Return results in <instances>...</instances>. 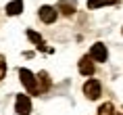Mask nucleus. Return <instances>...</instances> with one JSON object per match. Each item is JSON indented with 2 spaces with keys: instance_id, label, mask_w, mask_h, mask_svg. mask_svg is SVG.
<instances>
[{
  "instance_id": "obj_1",
  "label": "nucleus",
  "mask_w": 123,
  "mask_h": 115,
  "mask_svg": "<svg viewBox=\"0 0 123 115\" xmlns=\"http://www.w3.org/2000/svg\"><path fill=\"white\" fill-rule=\"evenodd\" d=\"M19 75H21V84L27 88V92H31V94H40L38 90V77L33 75L29 69H19Z\"/></svg>"
},
{
  "instance_id": "obj_2",
  "label": "nucleus",
  "mask_w": 123,
  "mask_h": 115,
  "mask_svg": "<svg viewBox=\"0 0 123 115\" xmlns=\"http://www.w3.org/2000/svg\"><path fill=\"white\" fill-rule=\"evenodd\" d=\"M100 92H102V86H100V82H98V80H88V82L84 84V94L88 96L90 101L98 98V96H100Z\"/></svg>"
},
{
  "instance_id": "obj_3",
  "label": "nucleus",
  "mask_w": 123,
  "mask_h": 115,
  "mask_svg": "<svg viewBox=\"0 0 123 115\" xmlns=\"http://www.w3.org/2000/svg\"><path fill=\"white\" fill-rule=\"evenodd\" d=\"M15 111L19 115H27L31 113V101L27 94H17V101H15Z\"/></svg>"
},
{
  "instance_id": "obj_4",
  "label": "nucleus",
  "mask_w": 123,
  "mask_h": 115,
  "mask_svg": "<svg viewBox=\"0 0 123 115\" xmlns=\"http://www.w3.org/2000/svg\"><path fill=\"white\" fill-rule=\"evenodd\" d=\"M90 57L94 59V61H98V63H104L106 59H109V52H106V46L104 44H94L92 46V50H90Z\"/></svg>"
},
{
  "instance_id": "obj_5",
  "label": "nucleus",
  "mask_w": 123,
  "mask_h": 115,
  "mask_svg": "<svg viewBox=\"0 0 123 115\" xmlns=\"http://www.w3.org/2000/svg\"><path fill=\"white\" fill-rule=\"evenodd\" d=\"M40 19L44 21V23H54L56 21V11H54V7H42L40 8Z\"/></svg>"
},
{
  "instance_id": "obj_6",
  "label": "nucleus",
  "mask_w": 123,
  "mask_h": 115,
  "mask_svg": "<svg viewBox=\"0 0 123 115\" xmlns=\"http://www.w3.org/2000/svg\"><path fill=\"white\" fill-rule=\"evenodd\" d=\"M79 71L84 75H94V61H92V57H81V61H79Z\"/></svg>"
},
{
  "instance_id": "obj_7",
  "label": "nucleus",
  "mask_w": 123,
  "mask_h": 115,
  "mask_svg": "<svg viewBox=\"0 0 123 115\" xmlns=\"http://www.w3.org/2000/svg\"><path fill=\"white\" fill-rule=\"evenodd\" d=\"M58 8H61V13H67V15H73L77 11L75 0H61V2H58Z\"/></svg>"
},
{
  "instance_id": "obj_8",
  "label": "nucleus",
  "mask_w": 123,
  "mask_h": 115,
  "mask_svg": "<svg viewBox=\"0 0 123 115\" xmlns=\"http://www.w3.org/2000/svg\"><path fill=\"white\" fill-rule=\"evenodd\" d=\"M23 11V2L21 0H13L6 4V15H19Z\"/></svg>"
},
{
  "instance_id": "obj_9",
  "label": "nucleus",
  "mask_w": 123,
  "mask_h": 115,
  "mask_svg": "<svg viewBox=\"0 0 123 115\" xmlns=\"http://www.w3.org/2000/svg\"><path fill=\"white\" fill-rule=\"evenodd\" d=\"M117 0H88V7L90 8H100V7H106V4H115Z\"/></svg>"
},
{
  "instance_id": "obj_10",
  "label": "nucleus",
  "mask_w": 123,
  "mask_h": 115,
  "mask_svg": "<svg viewBox=\"0 0 123 115\" xmlns=\"http://www.w3.org/2000/svg\"><path fill=\"white\" fill-rule=\"evenodd\" d=\"M98 115H115V109H113L111 102H104L102 107H100V111H98Z\"/></svg>"
},
{
  "instance_id": "obj_11",
  "label": "nucleus",
  "mask_w": 123,
  "mask_h": 115,
  "mask_svg": "<svg viewBox=\"0 0 123 115\" xmlns=\"http://www.w3.org/2000/svg\"><path fill=\"white\" fill-rule=\"evenodd\" d=\"M27 38L31 40V42H36V44H44V40H42V36L40 34H36V32H31V29H27Z\"/></svg>"
},
{
  "instance_id": "obj_12",
  "label": "nucleus",
  "mask_w": 123,
  "mask_h": 115,
  "mask_svg": "<svg viewBox=\"0 0 123 115\" xmlns=\"http://www.w3.org/2000/svg\"><path fill=\"white\" fill-rule=\"evenodd\" d=\"M4 71H6V63H4V57H0V80L4 77Z\"/></svg>"
}]
</instances>
